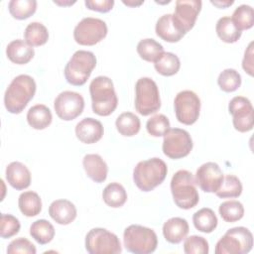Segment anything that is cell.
I'll use <instances>...</instances> for the list:
<instances>
[{
  "mask_svg": "<svg viewBox=\"0 0 254 254\" xmlns=\"http://www.w3.org/2000/svg\"><path fill=\"white\" fill-rule=\"evenodd\" d=\"M167 164L159 158H151L139 162L133 170V181L143 191H151L166 179Z\"/></svg>",
  "mask_w": 254,
  "mask_h": 254,
  "instance_id": "3",
  "label": "cell"
},
{
  "mask_svg": "<svg viewBox=\"0 0 254 254\" xmlns=\"http://www.w3.org/2000/svg\"><path fill=\"white\" fill-rule=\"evenodd\" d=\"M223 173L220 167L214 162L202 164L195 173V184L205 192H215L223 180Z\"/></svg>",
  "mask_w": 254,
  "mask_h": 254,
  "instance_id": "16",
  "label": "cell"
},
{
  "mask_svg": "<svg viewBox=\"0 0 254 254\" xmlns=\"http://www.w3.org/2000/svg\"><path fill=\"white\" fill-rule=\"evenodd\" d=\"M18 205L20 211L28 217L36 216L42 210L41 197L37 192L32 190L24 191L19 195Z\"/></svg>",
  "mask_w": 254,
  "mask_h": 254,
  "instance_id": "26",
  "label": "cell"
},
{
  "mask_svg": "<svg viewBox=\"0 0 254 254\" xmlns=\"http://www.w3.org/2000/svg\"><path fill=\"white\" fill-rule=\"evenodd\" d=\"M85 249L90 254H118L122 247L119 238L105 228H92L85 236Z\"/></svg>",
  "mask_w": 254,
  "mask_h": 254,
  "instance_id": "9",
  "label": "cell"
},
{
  "mask_svg": "<svg viewBox=\"0 0 254 254\" xmlns=\"http://www.w3.org/2000/svg\"><path fill=\"white\" fill-rule=\"evenodd\" d=\"M106 23L98 18H83L73 30L74 41L81 46H93L107 35Z\"/></svg>",
  "mask_w": 254,
  "mask_h": 254,
  "instance_id": "10",
  "label": "cell"
},
{
  "mask_svg": "<svg viewBox=\"0 0 254 254\" xmlns=\"http://www.w3.org/2000/svg\"><path fill=\"white\" fill-rule=\"evenodd\" d=\"M75 205L67 199L54 200L49 206V214L57 223L67 225L76 217Z\"/></svg>",
  "mask_w": 254,
  "mask_h": 254,
  "instance_id": "19",
  "label": "cell"
},
{
  "mask_svg": "<svg viewBox=\"0 0 254 254\" xmlns=\"http://www.w3.org/2000/svg\"><path fill=\"white\" fill-rule=\"evenodd\" d=\"M123 242L127 251L135 254L153 253L158 246V237L151 228L131 224L125 228Z\"/></svg>",
  "mask_w": 254,
  "mask_h": 254,
  "instance_id": "6",
  "label": "cell"
},
{
  "mask_svg": "<svg viewBox=\"0 0 254 254\" xmlns=\"http://www.w3.org/2000/svg\"><path fill=\"white\" fill-rule=\"evenodd\" d=\"M253 247V235L243 226L228 229L215 245V254H246Z\"/></svg>",
  "mask_w": 254,
  "mask_h": 254,
  "instance_id": "7",
  "label": "cell"
},
{
  "mask_svg": "<svg viewBox=\"0 0 254 254\" xmlns=\"http://www.w3.org/2000/svg\"><path fill=\"white\" fill-rule=\"evenodd\" d=\"M25 42L31 47L43 46L48 42L49 32L45 25L40 22L30 23L24 32Z\"/></svg>",
  "mask_w": 254,
  "mask_h": 254,
  "instance_id": "29",
  "label": "cell"
},
{
  "mask_svg": "<svg viewBox=\"0 0 254 254\" xmlns=\"http://www.w3.org/2000/svg\"><path fill=\"white\" fill-rule=\"evenodd\" d=\"M161 107L159 88L150 77H141L135 84V109L143 116L157 112Z\"/></svg>",
  "mask_w": 254,
  "mask_h": 254,
  "instance_id": "8",
  "label": "cell"
},
{
  "mask_svg": "<svg viewBox=\"0 0 254 254\" xmlns=\"http://www.w3.org/2000/svg\"><path fill=\"white\" fill-rule=\"evenodd\" d=\"M8 9L13 18L17 20H25L31 17L37 10L36 0H11Z\"/></svg>",
  "mask_w": 254,
  "mask_h": 254,
  "instance_id": "35",
  "label": "cell"
},
{
  "mask_svg": "<svg viewBox=\"0 0 254 254\" xmlns=\"http://www.w3.org/2000/svg\"><path fill=\"white\" fill-rule=\"evenodd\" d=\"M137 53L144 61L155 63L164 53V48L154 39H143L137 45Z\"/></svg>",
  "mask_w": 254,
  "mask_h": 254,
  "instance_id": "33",
  "label": "cell"
},
{
  "mask_svg": "<svg viewBox=\"0 0 254 254\" xmlns=\"http://www.w3.org/2000/svg\"><path fill=\"white\" fill-rule=\"evenodd\" d=\"M21 224L14 215L12 214H1V228H0V236L2 238H10L16 235L20 230Z\"/></svg>",
  "mask_w": 254,
  "mask_h": 254,
  "instance_id": "41",
  "label": "cell"
},
{
  "mask_svg": "<svg viewBox=\"0 0 254 254\" xmlns=\"http://www.w3.org/2000/svg\"><path fill=\"white\" fill-rule=\"evenodd\" d=\"M210 3L211 4H213L214 6H216V7H218V8H227V7H229V6H231L233 3H234V1H232V0H223V1H221V0H211L210 1Z\"/></svg>",
  "mask_w": 254,
  "mask_h": 254,
  "instance_id": "45",
  "label": "cell"
},
{
  "mask_svg": "<svg viewBox=\"0 0 254 254\" xmlns=\"http://www.w3.org/2000/svg\"><path fill=\"white\" fill-rule=\"evenodd\" d=\"M7 58L16 64H28L35 55L33 47L21 39L13 40L6 48Z\"/></svg>",
  "mask_w": 254,
  "mask_h": 254,
  "instance_id": "22",
  "label": "cell"
},
{
  "mask_svg": "<svg viewBox=\"0 0 254 254\" xmlns=\"http://www.w3.org/2000/svg\"><path fill=\"white\" fill-rule=\"evenodd\" d=\"M242 67L249 75H253V42H251L245 50Z\"/></svg>",
  "mask_w": 254,
  "mask_h": 254,
  "instance_id": "44",
  "label": "cell"
},
{
  "mask_svg": "<svg viewBox=\"0 0 254 254\" xmlns=\"http://www.w3.org/2000/svg\"><path fill=\"white\" fill-rule=\"evenodd\" d=\"M56 114L64 121H70L78 117L84 108L82 95L75 91L65 90L61 92L54 101Z\"/></svg>",
  "mask_w": 254,
  "mask_h": 254,
  "instance_id": "13",
  "label": "cell"
},
{
  "mask_svg": "<svg viewBox=\"0 0 254 254\" xmlns=\"http://www.w3.org/2000/svg\"><path fill=\"white\" fill-rule=\"evenodd\" d=\"M92 111L99 116H108L117 107L118 98L112 80L104 75H99L89 84Z\"/></svg>",
  "mask_w": 254,
  "mask_h": 254,
  "instance_id": "2",
  "label": "cell"
},
{
  "mask_svg": "<svg viewBox=\"0 0 254 254\" xmlns=\"http://www.w3.org/2000/svg\"><path fill=\"white\" fill-rule=\"evenodd\" d=\"M192 139L190 133L181 128H170L164 135L163 153L174 160L187 157L192 150Z\"/></svg>",
  "mask_w": 254,
  "mask_h": 254,
  "instance_id": "11",
  "label": "cell"
},
{
  "mask_svg": "<svg viewBox=\"0 0 254 254\" xmlns=\"http://www.w3.org/2000/svg\"><path fill=\"white\" fill-rule=\"evenodd\" d=\"M30 235L41 245L47 244L55 237V228L46 219H38L30 226Z\"/></svg>",
  "mask_w": 254,
  "mask_h": 254,
  "instance_id": "32",
  "label": "cell"
},
{
  "mask_svg": "<svg viewBox=\"0 0 254 254\" xmlns=\"http://www.w3.org/2000/svg\"><path fill=\"white\" fill-rule=\"evenodd\" d=\"M35 245L25 237H19L10 242L7 247L8 254H36Z\"/></svg>",
  "mask_w": 254,
  "mask_h": 254,
  "instance_id": "42",
  "label": "cell"
},
{
  "mask_svg": "<svg viewBox=\"0 0 254 254\" xmlns=\"http://www.w3.org/2000/svg\"><path fill=\"white\" fill-rule=\"evenodd\" d=\"M174 108L179 122L185 125H191L198 119L200 99L193 91L183 90L176 95Z\"/></svg>",
  "mask_w": 254,
  "mask_h": 254,
  "instance_id": "12",
  "label": "cell"
},
{
  "mask_svg": "<svg viewBox=\"0 0 254 254\" xmlns=\"http://www.w3.org/2000/svg\"><path fill=\"white\" fill-rule=\"evenodd\" d=\"M219 214L225 222H235L244 215L243 204L238 200H226L218 207Z\"/></svg>",
  "mask_w": 254,
  "mask_h": 254,
  "instance_id": "37",
  "label": "cell"
},
{
  "mask_svg": "<svg viewBox=\"0 0 254 254\" xmlns=\"http://www.w3.org/2000/svg\"><path fill=\"white\" fill-rule=\"evenodd\" d=\"M148 133L153 137L164 136L170 129V121L164 114H156L146 123Z\"/></svg>",
  "mask_w": 254,
  "mask_h": 254,
  "instance_id": "39",
  "label": "cell"
},
{
  "mask_svg": "<svg viewBox=\"0 0 254 254\" xmlns=\"http://www.w3.org/2000/svg\"><path fill=\"white\" fill-rule=\"evenodd\" d=\"M215 31L219 39L222 42L228 44L237 42L242 34V32L235 26L231 18L228 16H224L218 19L216 22Z\"/></svg>",
  "mask_w": 254,
  "mask_h": 254,
  "instance_id": "25",
  "label": "cell"
},
{
  "mask_svg": "<svg viewBox=\"0 0 254 254\" xmlns=\"http://www.w3.org/2000/svg\"><path fill=\"white\" fill-rule=\"evenodd\" d=\"M201 4L200 0H178L176 2L175 12L172 14V18L176 27L184 35L193 28L200 12Z\"/></svg>",
  "mask_w": 254,
  "mask_h": 254,
  "instance_id": "15",
  "label": "cell"
},
{
  "mask_svg": "<svg viewBox=\"0 0 254 254\" xmlns=\"http://www.w3.org/2000/svg\"><path fill=\"white\" fill-rule=\"evenodd\" d=\"M154 66L158 73L164 76H172L179 71L181 62L177 55L170 52H164L154 63Z\"/></svg>",
  "mask_w": 254,
  "mask_h": 254,
  "instance_id": "31",
  "label": "cell"
},
{
  "mask_svg": "<svg viewBox=\"0 0 254 254\" xmlns=\"http://www.w3.org/2000/svg\"><path fill=\"white\" fill-rule=\"evenodd\" d=\"M84 4L89 10H93L100 13H106L113 8L114 1L113 0H86Z\"/></svg>",
  "mask_w": 254,
  "mask_h": 254,
  "instance_id": "43",
  "label": "cell"
},
{
  "mask_svg": "<svg viewBox=\"0 0 254 254\" xmlns=\"http://www.w3.org/2000/svg\"><path fill=\"white\" fill-rule=\"evenodd\" d=\"M96 65V58L92 52L76 51L64 66V77L66 81L75 86L83 85L89 78Z\"/></svg>",
  "mask_w": 254,
  "mask_h": 254,
  "instance_id": "5",
  "label": "cell"
},
{
  "mask_svg": "<svg viewBox=\"0 0 254 254\" xmlns=\"http://www.w3.org/2000/svg\"><path fill=\"white\" fill-rule=\"evenodd\" d=\"M37 85L28 74H20L12 79L4 94V105L12 114L21 113L36 93Z\"/></svg>",
  "mask_w": 254,
  "mask_h": 254,
  "instance_id": "1",
  "label": "cell"
},
{
  "mask_svg": "<svg viewBox=\"0 0 254 254\" xmlns=\"http://www.w3.org/2000/svg\"><path fill=\"white\" fill-rule=\"evenodd\" d=\"M122 2H123L125 5H127V6L134 7V6H139V5H141L144 1H138V2H136V1H132V0H129V1H125V0H123Z\"/></svg>",
  "mask_w": 254,
  "mask_h": 254,
  "instance_id": "46",
  "label": "cell"
},
{
  "mask_svg": "<svg viewBox=\"0 0 254 254\" xmlns=\"http://www.w3.org/2000/svg\"><path fill=\"white\" fill-rule=\"evenodd\" d=\"M242 192V184L240 180L233 175H226L223 177L219 189L215 194L220 198H233L238 197Z\"/></svg>",
  "mask_w": 254,
  "mask_h": 254,
  "instance_id": "34",
  "label": "cell"
},
{
  "mask_svg": "<svg viewBox=\"0 0 254 254\" xmlns=\"http://www.w3.org/2000/svg\"><path fill=\"white\" fill-rule=\"evenodd\" d=\"M103 201L110 207H121L127 200V192L119 183L108 184L102 191Z\"/></svg>",
  "mask_w": 254,
  "mask_h": 254,
  "instance_id": "27",
  "label": "cell"
},
{
  "mask_svg": "<svg viewBox=\"0 0 254 254\" xmlns=\"http://www.w3.org/2000/svg\"><path fill=\"white\" fill-rule=\"evenodd\" d=\"M103 133L104 129L101 122L91 117L83 118L75 126V135L84 144L98 142L102 138Z\"/></svg>",
  "mask_w": 254,
  "mask_h": 254,
  "instance_id": "17",
  "label": "cell"
},
{
  "mask_svg": "<svg viewBox=\"0 0 254 254\" xmlns=\"http://www.w3.org/2000/svg\"><path fill=\"white\" fill-rule=\"evenodd\" d=\"M83 169L88 178L93 182L100 184L107 178L108 167L102 157L98 154H87L82 160Z\"/></svg>",
  "mask_w": 254,
  "mask_h": 254,
  "instance_id": "20",
  "label": "cell"
},
{
  "mask_svg": "<svg viewBox=\"0 0 254 254\" xmlns=\"http://www.w3.org/2000/svg\"><path fill=\"white\" fill-rule=\"evenodd\" d=\"M155 31L158 37L169 43H177L185 36L174 24L172 14L161 16L156 23Z\"/></svg>",
  "mask_w": 254,
  "mask_h": 254,
  "instance_id": "23",
  "label": "cell"
},
{
  "mask_svg": "<svg viewBox=\"0 0 254 254\" xmlns=\"http://www.w3.org/2000/svg\"><path fill=\"white\" fill-rule=\"evenodd\" d=\"M231 20L241 32L248 30L254 25V10L250 5L242 4L234 10Z\"/></svg>",
  "mask_w": 254,
  "mask_h": 254,
  "instance_id": "36",
  "label": "cell"
},
{
  "mask_svg": "<svg viewBox=\"0 0 254 254\" xmlns=\"http://www.w3.org/2000/svg\"><path fill=\"white\" fill-rule=\"evenodd\" d=\"M217 83L221 90L225 92H233L241 85V75L234 68H226L219 73Z\"/></svg>",
  "mask_w": 254,
  "mask_h": 254,
  "instance_id": "38",
  "label": "cell"
},
{
  "mask_svg": "<svg viewBox=\"0 0 254 254\" xmlns=\"http://www.w3.org/2000/svg\"><path fill=\"white\" fill-rule=\"evenodd\" d=\"M190 226L188 221L182 217H172L163 225V235L172 244H179L189 233Z\"/></svg>",
  "mask_w": 254,
  "mask_h": 254,
  "instance_id": "21",
  "label": "cell"
},
{
  "mask_svg": "<svg viewBox=\"0 0 254 254\" xmlns=\"http://www.w3.org/2000/svg\"><path fill=\"white\" fill-rule=\"evenodd\" d=\"M6 180L17 190L27 189L31 185V173L21 162H12L6 167Z\"/></svg>",
  "mask_w": 254,
  "mask_h": 254,
  "instance_id": "18",
  "label": "cell"
},
{
  "mask_svg": "<svg viewBox=\"0 0 254 254\" xmlns=\"http://www.w3.org/2000/svg\"><path fill=\"white\" fill-rule=\"evenodd\" d=\"M53 115L50 108L44 104H36L27 112L29 125L36 130L46 129L52 123Z\"/></svg>",
  "mask_w": 254,
  "mask_h": 254,
  "instance_id": "24",
  "label": "cell"
},
{
  "mask_svg": "<svg viewBox=\"0 0 254 254\" xmlns=\"http://www.w3.org/2000/svg\"><path fill=\"white\" fill-rule=\"evenodd\" d=\"M228 111L232 115V123L235 130L248 132L252 130L254 123V110L251 101L244 96L233 97L228 104Z\"/></svg>",
  "mask_w": 254,
  "mask_h": 254,
  "instance_id": "14",
  "label": "cell"
},
{
  "mask_svg": "<svg viewBox=\"0 0 254 254\" xmlns=\"http://www.w3.org/2000/svg\"><path fill=\"white\" fill-rule=\"evenodd\" d=\"M117 131L126 137L136 135L140 131L141 122L137 115L132 112L121 113L115 121Z\"/></svg>",
  "mask_w": 254,
  "mask_h": 254,
  "instance_id": "30",
  "label": "cell"
},
{
  "mask_svg": "<svg viewBox=\"0 0 254 254\" xmlns=\"http://www.w3.org/2000/svg\"><path fill=\"white\" fill-rule=\"evenodd\" d=\"M194 227L203 233L212 232L217 226V217L211 208L203 207L194 212L192 216Z\"/></svg>",
  "mask_w": 254,
  "mask_h": 254,
  "instance_id": "28",
  "label": "cell"
},
{
  "mask_svg": "<svg viewBox=\"0 0 254 254\" xmlns=\"http://www.w3.org/2000/svg\"><path fill=\"white\" fill-rule=\"evenodd\" d=\"M208 251V242L204 237L190 235L185 239L184 252L186 254H207Z\"/></svg>",
  "mask_w": 254,
  "mask_h": 254,
  "instance_id": "40",
  "label": "cell"
},
{
  "mask_svg": "<svg viewBox=\"0 0 254 254\" xmlns=\"http://www.w3.org/2000/svg\"><path fill=\"white\" fill-rule=\"evenodd\" d=\"M54 3H56V4H58V5H64V6H66V5H72V4H74L75 3V1H67V2H63V1H59V0H55L54 1Z\"/></svg>",
  "mask_w": 254,
  "mask_h": 254,
  "instance_id": "47",
  "label": "cell"
},
{
  "mask_svg": "<svg viewBox=\"0 0 254 254\" xmlns=\"http://www.w3.org/2000/svg\"><path fill=\"white\" fill-rule=\"evenodd\" d=\"M195 180L188 170H179L171 180V192L176 205L183 209H190L199 201L195 188Z\"/></svg>",
  "mask_w": 254,
  "mask_h": 254,
  "instance_id": "4",
  "label": "cell"
}]
</instances>
